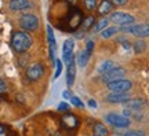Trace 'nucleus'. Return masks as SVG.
<instances>
[{"label": "nucleus", "instance_id": "obj_1", "mask_svg": "<svg viewBox=\"0 0 149 136\" xmlns=\"http://www.w3.org/2000/svg\"><path fill=\"white\" fill-rule=\"evenodd\" d=\"M11 47L18 54L26 52L29 48L32 47V37L28 35L26 32L17 30L11 36Z\"/></svg>", "mask_w": 149, "mask_h": 136}, {"label": "nucleus", "instance_id": "obj_17", "mask_svg": "<svg viewBox=\"0 0 149 136\" xmlns=\"http://www.w3.org/2000/svg\"><path fill=\"white\" fill-rule=\"evenodd\" d=\"M93 133H94V136H108L109 131L102 122H95L93 126Z\"/></svg>", "mask_w": 149, "mask_h": 136}, {"label": "nucleus", "instance_id": "obj_36", "mask_svg": "<svg viewBox=\"0 0 149 136\" xmlns=\"http://www.w3.org/2000/svg\"><path fill=\"white\" fill-rule=\"evenodd\" d=\"M1 133H4V128H3V125H0V135Z\"/></svg>", "mask_w": 149, "mask_h": 136}, {"label": "nucleus", "instance_id": "obj_31", "mask_svg": "<svg viewBox=\"0 0 149 136\" xmlns=\"http://www.w3.org/2000/svg\"><path fill=\"white\" fill-rule=\"evenodd\" d=\"M6 91H7V84L4 83V80L0 79V94H3Z\"/></svg>", "mask_w": 149, "mask_h": 136}, {"label": "nucleus", "instance_id": "obj_22", "mask_svg": "<svg viewBox=\"0 0 149 136\" xmlns=\"http://www.w3.org/2000/svg\"><path fill=\"white\" fill-rule=\"evenodd\" d=\"M117 30H119V29L115 28V26H108V28H105V29L101 32V35H102L104 39H109V37H112L113 35H116Z\"/></svg>", "mask_w": 149, "mask_h": 136}, {"label": "nucleus", "instance_id": "obj_19", "mask_svg": "<svg viewBox=\"0 0 149 136\" xmlns=\"http://www.w3.org/2000/svg\"><path fill=\"white\" fill-rule=\"evenodd\" d=\"M116 68V65H115V62L113 61H105V62H102L100 66H98V73H107V72H109L111 69Z\"/></svg>", "mask_w": 149, "mask_h": 136}, {"label": "nucleus", "instance_id": "obj_7", "mask_svg": "<svg viewBox=\"0 0 149 136\" xmlns=\"http://www.w3.org/2000/svg\"><path fill=\"white\" fill-rule=\"evenodd\" d=\"M61 124H62L65 131H76V128L79 126V118H77L74 114L66 113V114L62 115Z\"/></svg>", "mask_w": 149, "mask_h": 136}, {"label": "nucleus", "instance_id": "obj_27", "mask_svg": "<svg viewBox=\"0 0 149 136\" xmlns=\"http://www.w3.org/2000/svg\"><path fill=\"white\" fill-rule=\"evenodd\" d=\"M117 41L120 43V44H122L126 50H130V48H131V44H130V43H128V40H126L124 37H119V39H117Z\"/></svg>", "mask_w": 149, "mask_h": 136}, {"label": "nucleus", "instance_id": "obj_4", "mask_svg": "<svg viewBox=\"0 0 149 136\" xmlns=\"http://www.w3.org/2000/svg\"><path fill=\"white\" fill-rule=\"evenodd\" d=\"M105 121L115 128H127L130 126V120L126 115H120L116 113H109L105 115Z\"/></svg>", "mask_w": 149, "mask_h": 136}, {"label": "nucleus", "instance_id": "obj_32", "mask_svg": "<svg viewBox=\"0 0 149 136\" xmlns=\"http://www.w3.org/2000/svg\"><path fill=\"white\" fill-rule=\"evenodd\" d=\"M111 1L115 3V4H117V6H124L127 3V0H111Z\"/></svg>", "mask_w": 149, "mask_h": 136}, {"label": "nucleus", "instance_id": "obj_13", "mask_svg": "<svg viewBox=\"0 0 149 136\" xmlns=\"http://www.w3.org/2000/svg\"><path fill=\"white\" fill-rule=\"evenodd\" d=\"M74 79H76V62H74V58H73L66 65V84H68V87L73 85Z\"/></svg>", "mask_w": 149, "mask_h": 136}, {"label": "nucleus", "instance_id": "obj_9", "mask_svg": "<svg viewBox=\"0 0 149 136\" xmlns=\"http://www.w3.org/2000/svg\"><path fill=\"white\" fill-rule=\"evenodd\" d=\"M124 74H126V70L123 68H113L109 72L102 74V80L108 84V83H111V81H116V80L123 79Z\"/></svg>", "mask_w": 149, "mask_h": 136}, {"label": "nucleus", "instance_id": "obj_29", "mask_svg": "<svg viewBox=\"0 0 149 136\" xmlns=\"http://www.w3.org/2000/svg\"><path fill=\"white\" fill-rule=\"evenodd\" d=\"M69 105H68V103H65V102H62V103H59L58 105V110L59 111H66V113H68V111H69Z\"/></svg>", "mask_w": 149, "mask_h": 136}, {"label": "nucleus", "instance_id": "obj_6", "mask_svg": "<svg viewBox=\"0 0 149 136\" xmlns=\"http://www.w3.org/2000/svg\"><path fill=\"white\" fill-rule=\"evenodd\" d=\"M131 87H133V83L124 79L108 83V88H109L111 92H127V91L131 89Z\"/></svg>", "mask_w": 149, "mask_h": 136}, {"label": "nucleus", "instance_id": "obj_24", "mask_svg": "<svg viewBox=\"0 0 149 136\" xmlns=\"http://www.w3.org/2000/svg\"><path fill=\"white\" fill-rule=\"evenodd\" d=\"M83 4H84L86 10L93 11V10H95V7H97V0H83Z\"/></svg>", "mask_w": 149, "mask_h": 136}, {"label": "nucleus", "instance_id": "obj_33", "mask_svg": "<svg viewBox=\"0 0 149 136\" xmlns=\"http://www.w3.org/2000/svg\"><path fill=\"white\" fill-rule=\"evenodd\" d=\"M62 96H64V99H70V98H72V94H70V91L66 89V91L62 92Z\"/></svg>", "mask_w": 149, "mask_h": 136}, {"label": "nucleus", "instance_id": "obj_12", "mask_svg": "<svg viewBox=\"0 0 149 136\" xmlns=\"http://www.w3.org/2000/svg\"><path fill=\"white\" fill-rule=\"evenodd\" d=\"M128 99L131 98L127 92H111L109 95H107V102L109 103H124Z\"/></svg>", "mask_w": 149, "mask_h": 136}, {"label": "nucleus", "instance_id": "obj_30", "mask_svg": "<svg viewBox=\"0 0 149 136\" xmlns=\"http://www.w3.org/2000/svg\"><path fill=\"white\" fill-rule=\"evenodd\" d=\"M86 50L88 51V54L93 52V50H94V43L91 41V40H88V41L86 43Z\"/></svg>", "mask_w": 149, "mask_h": 136}, {"label": "nucleus", "instance_id": "obj_5", "mask_svg": "<svg viewBox=\"0 0 149 136\" xmlns=\"http://www.w3.org/2000/svg\"><path fill=\"white\" fill-rule=\"evenodd\" d=\"M109 19H111L112 22L117 23V25H120V26H123V25H131V23H134V21H135V18H134L133 15H130L127 12H122V11L112 12Z\"/></svg>", "mask_w": 149, "mask_h": 136}, {"label": "nucleus", "instance_id": "obj_3", "mask_svg": "<svg viewBox=\"0 0 149 136\" xmlns=\"http://www.w3.org/2000/svg\"><path fill=\"white\" fill-rule=\"evenodd\" d=\"M18 23L24 30L35 32L39 28V18L36 15H33V14H24V15L19 17Z\"/></svg>", "mask_w": 149, "mask_h": 136}, {"label": "nucleus", "instance_id": "obj_18", "mask_svg": "<svg viewBox=\"0 0 149 136\" xmlns=\"http://www.w3.org/2000/svg\"><path fill=\"white\" fill-rule=\"evenodd\" d=\"M90 55L91 54H88L87 50H83V51L79 52V55H77V63H79L80 68H84L86 65H87L88 59H90Z\"/></svg>", "mask_w": 149, "mask_h": 136}, {"label": "nucleus", "instance_id": "obj_11", "mask_svg": "<svg viewBox=\"0 0 149 136\" xmlns=\"http://www.w3.org/2000/svg\"><path fill=\"white\" fill-rule=\"evenodd\" d=\"M8 7L11 11H24L28 8H32L33 3L29 0H10Z\"/></svg>", "mask_w": 149, "mask_h": 136}, {"label": "nucleus", "instance_id": "obj_16", "mask_svg": "<svg viewBox=\"0 0 149 136\" xmlns=\"http://www.w3.org/2000/svg\"><path fill=\"white\" fill-rule=\"evenodd\" d=\"M113 8V3L111 0H101V3L98 6V14L100 15H105V14H109Z\"/></svg>", "mask_w": 149, "mask_h": 136}, {"label": "nucleus", "instance_id": "obj_15", "mask_svg": "<svg viewBox=\"0 0 149 136\" xmlns=\"http://www.w3.org/2000/svg\"><path fill=\"white\" fill-rule=\"evenodd\" d=\"M124 106L126 109H130V110H141L142 107L145 106V100L144 99H128L127 102H124Z\"/></svg>", "mask_w": 149, "mask_h": 136}, {"label": "nucleus", "instance_id": "obj_25", "mask_svg": "<svg viewBox=\"0 0 149 136\" xmlns=\"http://www.w3.org/2000/svg\"><path fill=\"white\" fill-rule=\"evenodd\" d=\"M61 72H62V62L61 61H55V74H54V79L57 80L61 76Z\"/></svg>", "mask_w": 149, "mask_h": 136}, {"label": "nucleus", "instance_id": "obj_28", "mask_svg": "<svg viewBox=\"0 0 149 136\" xmlns=\"http://www.w3.org/2000/svg\"><path fill=\"white\" fill-rule=\"evenodd\" d=\"M123 136H145V133L142 131H128Z\"/></svg>", "mask_w": 149, "mask_h": 136}, {"label": "nucleus", "instance_id": "obj_23", "mask_svg": "<svg viewBox=\"0 0 149 136\" xmlns=\"http://www.w3.org/2000/svg\"><path fill=\"white\" fill-rule=\"evenodd\" d=\"M133 48H134V52L141 54L146 50V44H145V41H142V40H137V41L134 43Z\"/></svg>", "mask_w": 149, "mask_h": 136}, {"label": "nucleus", "instance_id": "obj_34", "mask_svg": "<svg viewBox=\"0 0 149 136\" xmlns=\"http://www.w3.org/2000/svg\"><path fill=\"white\" fill-rule=\"evenodd\" d=\"M88 106H90V107H93V109H95V107H97V103H95V100L90 99V100H88Z\"/></svg>", "mask_w": 149, "mask_h": 136}, {"label": "nucleus", "instance_id": "obj_26", "mask_svg": "<svg viewBox=\"0 0 149 136\" xmlns=\"http://www.w3.org/2000/svg\"><path fill=\"white\" fill-rule=\"evenodd\" d=\"M70 102H72V105L74 106V107H80V109H81V107H83V102H81V100L79 99V98H77V96H74V95H72V98H70Z\"/></svg>", "mask_w": 149, "mask_h": 136}, {"label": "nucleus", "instance_id": "obj_14", "mask_svg": "<svg viewBox=\"0 0 149 136\" xmlns=\"http://www.w3.org/2000/svg\"><path fill=\"white\" fill-rule=\"evenodd\" d=\"M130 33L137 37H148L149 36V25L148 23L134 25V26L130 28Z\"/></svg>", "mask_w": 149, "mask_h": 136}, {"label": "nucleus", "instance_id": "obj_2", "mask_svg": "<svg viewBox=\"0 0 149 136\" xmlns=\"http://www.w3.org/2000/svg\"><path fill=\"white\" fill-rule=\"evenodd\" d=\"M83 19H84V18H83L81 11H80L77 7H72L69 11V14H68V17H66V29L69 32L76 30V29L81 25Z\"/></svg>", "mask_w": 149, "mask_h": 136}, {"label": "nucleus", "instance_id": "obj_10", "mask_svg": "<svg viewBox=\"0 0 149 136\" xmlns=\"http://www.w3.org/2000/svg\"><path fill=\"white\" fill-rule=\"evenodd\" d=\"M73 51H74V41L72 39L65 40L64 44H62V59H64V62L66 65L73 59Z\"/></svg>", "mask_w": 149, "mask_h": 136}, {"label": "nucleus", "instance_id": "obj_21", "mask_svg": "<svg viewBox=\"0 0 149 136\" xmlns=\"http://www.w3.org/2000/svg\"><path fill=\"white\" fill-rule=\"evenodd\" d=\"M108 23H109V19H108V18L98 19V22L94 25V30H95V32H102L105 28H108Z\"/></svg>", "mask_w": 149, "mask_h": 136}, {"label": "nucleus", "instance_id": "obj_20", "mask_svg": "<svg viewBox=\"0 0 149 136\" xmlns=\"http://www.w3.org/2000/svg\"><path fill=\"white\" fill-rule=\"evenodd\" d=\"M94 22H95V18H94L93 15H88L87 18H84L83 22H81V29H83V32L88 30V29L94 25Z\"/></svg>", "mask_w": 149, "mask_h": 136}, {"label": "nucleus", "instance_id": "obj_37", "mask_svg": "<svg viewBox=\"0 0 149 136\" xmlns=\"http://www.w3.org/2000/svg\"><path fill=\"white\" fill-rule=\"evenodd\" d=\"M54 136H64V135H62L61 132H55V135H54Z\"/></svg>", "mask_w": 149, "mask_h": 136}, {"label": "nucleus", "instance_id": "obj_35", "mask_svg": "<svg viewBox=\"0 0 149 136\" xmlns=\"http://www.w3.org/2000/svg\"><path fill=\"white\" fill-rule=\"evenodd\" d=\"M65 1H66L68 4H70V6H74L76 3H77V0H65Z\"/></svg>", "mask_w": 149, "mask_h": 136}, {"label": "nucleus", "instance_id": "obj_8", "mask_svg": "<svg viewBox=\"0 0 149 136\" xmlns=\"http://www.w3.org/2000/svg\"><path fill=\"white\" fill-rule=\"evenodd\" d=\"M43 74H44V68L42 63H33L26 69V77L31 81H36V80L42 79Z\"/></svg>", "mask_w": 149, "mask_h": 136}]
</instances>
